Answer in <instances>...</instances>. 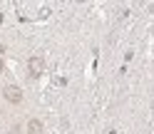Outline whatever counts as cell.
I'll return each instance as SVG.
<instances>
[{
  "mask_svg": "<svg viewBox=\"0 0 154 134\" xmlns=\"http://www.w3.org/2000/svg\"><path fill=\"white\" fill-rule=\"evenodd\" d=\"M3 70H5V65H3V60H0V75H3Z\"/></svg>",
  "mask_w": 154,
  "mask_h": 134,
  "instance_id": "cell-4",
  "label": "cell"
},
{
  "mask_svg": "<svg viewBox=\"0 0 154 134\" xmlns=\"http://www.w3.org/2000/svg\"><path fill=\"white\" fill-rule=\"evenodd\" d=\"M27 134H42V122L40 119H30L27 122Z\"/></svg>",
  "mask_w": 154,
  "mask_h": 134,
  "instance_id": "cell-3",
  "label": "cell"
},
{
  "mask_svg": "<svg viewBox=\"0 0 154 134\" xmlns=\"http://www.w3.org/2000/svg\"><path fill=\"white\" fill-rule=\"evenodd\" d=\"M3 97L10 102V104H20L23 102V90L15 87V84H8V87L3 90Z\"/></svg>",
  "mask_w": 154,
  "mask_h": 134,
  "instance_id": "cell-1",
  "label": "cell"
},
{
  "mask_svg": "<svg viewBox=\"0 0 154 134\" xmlns=\"http://www.w3.org/2000/svg\"><path fill=\"white\" fill-rule=\"evenodd\" d=\"M27 72H30V77H40L45 72V60L42 57H30L27 60Z\"/></svg>",
  "mask_w": 154,
  "mask_h": 134,
  "instance_id": "cell-2",
  "label": "cell"
}]
</instances>
